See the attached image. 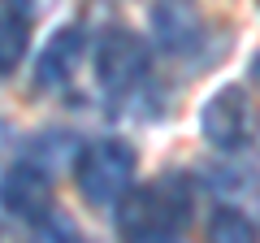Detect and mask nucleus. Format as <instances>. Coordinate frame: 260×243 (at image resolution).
I'll use <instances>...</instances> for the list:
<instances>
[{"mask_svg":"<svg viewBox=\"0 0 260 243\" xmlns=\"http://www.w3.org/2000/svg\"><path fill=\"white\" fill-rule=\"evenodd\" d=\"M143 243H178L174 234H156V239H143Z\"/></svg>","mask_w":260,"mask_h":243,"instance_id":"ddd939ff","label":"nucleus"},{"mask_svg":"<svg viewBox=\"0 0 260 243\" xmlns=\"http://www.w3.org/2000/svg\"><path fill=\"white\" fill-rule=\"evenodd\" d=\"M74 178H78V191H83L87 204H95V208L117 204L130 191V183H135V148L126 139L87 143V148H78Z\"/></svg>","mask_w":260,"mask_h":243,"instance_id":"f03ea898","label":"nucleus"},{"mask_svg":"<svg viewBox=\"0 0 260 243\" xmlns=\"http://www.w3.org/2000/svg\"><path fill=\"white\" fill-rule=\"evenodd\" d=\"M5 131H9V126H5V122H0V148H5V143H9V135H5Z\"/></svg>","mask_w":260,"mask_h":243,"instance_id":"4468645a","label":"nucleus"},{"mask_svg":"<svg viewBox=\"0 0 260 243\" xmlns=\"http://www.w3.org/2000/svg\"><path fill=\"white\" fill-rule=\"evenodd\" d=\"M52 204H56L52 200V174H44L39 165L18 161V165H9L0 174V208L9 217L35 226L39 217L52 213Z\"/></svg>","mask_w":260,"mask_h":243,"instance_id":"39448f33","label":"nucleus"},{"mask_svg":"<svg viewBox=\"0 0 260 243\" xmlns=\"http://www.w3.org/2000/svg\"><path fill=\"white\" fill-rule=\"evenodd\" d=\"M26 161L39 165L44 174H56V169H65V165L78 161V139L70 131H39L35 139L26 143Z\"/></svg>","mask_w":260,"mask_h":243,"instance_id":"1a4fd4ad","label":"nucleus"},{"mask_svg":"<svg viewBox=\"0 0 260 243\" xmlns=\"http://www.w3.org/2000/svg\"><path fill=\"white\" fill-rule=\"evenodd\" d=\"M91 70H95V83H100L104 96H130L139 87V78L148 74V44L130 26H109L95 44L91 56Z\"/></svg>","mask_w":260,"mask_h":243,"instance_id":"7ed1b4c3","label":"nucleus"},{"mask_svg":"<svg viewBox=\"0 0 260 243\" xmlns=\"http://www.w3.org/2000/svg\"><path fill=\"white\" fill-rule=\"evenodd\" d=\"M83 31L78 26H61L52 31V39L44 44V52H39L35 61V87L39 92H56V87H65L70 78L78 74V66H83Z\"/></svg>","mask_w":260,"mask_h":243,"instance_id":"423d86ee","label":"nucleus"},{"mask_svg":"<svg viewBox=\"0 0 260 243\" xmlns=\"http://www.w3.org/2000/svg\"><path fill=\"white\" fill-rule=\"evenodd\" d=\"M78 239H83V234L74 230V222L61 217L56 208H52L48 217H39V222H35V234H30V243H78Z\"/></svg>","mask_w":260,"mask_h":243,"instance_id":"9b49d317","label":"nucleus"},{"mask_svg":"<svg viewBox=\"0 0 260 243\" xmlns=\"http://www.w3.org/2000/svg\"><path fill=\"white\" fill-rule=\"evenodd\" d=\"M256 222H251L247 213H239V208H217L213 217H208V243H256Z\"/></svg>","mask_w":260,"mask_h":243,"instance_id":"9d476101","label":"nucleus"},{"mask_svg":"<svg viewBox=\"0 0 260 243\" xmlns=\"http://www.w3.org/2000/svg\"><path fill=\"white\" fill-rule=\"evenodd\" d=\"M152 35H156V44L165 52L182 56V52H191L200 44V18L186 5H178V0H165V5L152 9Z\"/></svg>","mask_w":260,"mask_h":243,"instance_id":"6e6552de","label":"nucleus"},{"mask_svg":"<svg viewBox=\"0 0 260 243\" xmlns=\"http://www.w3.org/2000/svg\"><path fill=\"white\" fill-rule=\"evenodd\" d=\"M200 135L217 152H239L251 143V100L239 83L217 87L200 109Z\"/></svg>","mask_w":260,"mask_h":243,"instance_id":"20e7f679","label":"nucleus"},{"mask_svg":"<svg viewBox=\"0 0 260 243\" xmlns=\"http://www.w3.org/2000/svg\"><path fill=\"white\" fill-rule=\"evenodd\" d=\"M251 78H256V83H260V52L251 56Z\"/></svg>","mask_w":260,"mask_h":243,"instance_id":"f8f14e48","label":"nucleus"},{"mask_svg":"<svg viewBox=\"0 0 260 243\" xmlns=\"http://www.w3.org/2000/svg\"><path fill=\"white\" fill-rule=\"evenodd\" d=\"M30 26H35L30 0H0V78H9L22 66L30 48Z\"/></svg>","mask_w":260,"mask_h":243,"instance_id":"0eeeda50","label":"nucleus"},{"mask_svg":"<svg viewBox=\"0 0 260 243\" xmlns=\"http://www.w3.org/2000/svg\"><path fill=\"white\" fill-rule=\"evenodd\" d=\"M191 217V183L186 174L169 169L156 183H143V187H130L117 204V230L126 239L143 243L156 239V234H174L178 226Z\"/></svg>","mask_w":260,"mask_h":243,"instance_id":"f257e3e1","label":"nucleus"}]
</instances>
